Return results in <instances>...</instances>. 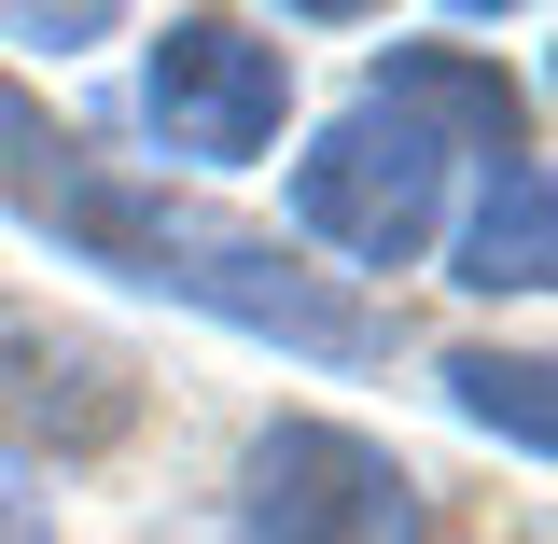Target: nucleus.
<instances>
[{
  "label": "nucleus",
  "instance_id": "nucleus-1",
  "mask_svg": "<svg viewBox=\"0 0 558 544\" xmlns=\"http://www.w3.org/2000/svg\"><path fill=\"white\" fill-rule=\"evenodd\" d=\"M0 209H28V223L70 238L84 266L154 279V293H182V307L238 322V336H279V349H307V363H377V349H391V322H377L363 293H336L322 266H293L266 223L98 168V154H84V140L14 84V70H0Z\"/></svg>",
  "mask_w": 558,
  "mask_h": 544
},
{
  "label": "nucleus",
  "instance_id": "nucleus-2",
  "mask_svg": "<svg viewBox=\"0 0 558 544\" xmlns=\"http://www.w3.org/2000/svg\"><path fill=\"white\" fill-rule=\"evenodd\" d=\"M238 531L252 544H433V488L349 419H266L238 461Z\"/></svg>",
  "mask_w": 558,
  "mask_h": 544
},
{
  "label": "nucleus",
  "instance_id": "nucleus-3",
  "mask_svg": "<svg viewBox=\"0 0 558 544\" xmlns=\"http://www.w3.org/2000/svg\"><path fill=\"white\" fill-rule=\"evenodd\" d=\"M293 223L349 252V266H418L433 238H447V154L405 126V112H377V98H349L336 126L293 154Z\"/></svg>",
  "mask_w": 558,
  "mask_h": 544
},
{
  "label": "nucleus",
  "instance_id": "nucleus-4",
  "mask_svg": "<svg viewBox=\"0 0 558 544\" xmlns=\"http://www.w3.org/2000/svg\"><path fill=\"white\" fill-rule=\"evenodd\" d=\"M140 112L196 168H252L279 140V112H293V43L252 28V14H168L154 57H140Z\"/></svg>",
  "mask_w": 558,
  "mask_h": 544
},
{
  "label": "nucleus",
  "instance_id": "nucleus-5",
  "mask_svg": "<svg viewBox=\"0 0 558 544\" xmlns=\"http://www.w3.org/2000/svg\"><path fill=\"white\" fill-rule=\"evenodd\" d=\"M140 433V349L70 307H0V447L28 461H112Z\"/></svg>",
  "mask_w": 558,
  "mask_h": 544
},
{
  "label": "nucleus",
  "instance_id": "nucleus-6",
  "mask_svg": "<svg viewBox=\"0 0 558 544\" xmlns=\"http://www.w3.org/2000/svg\"><path fill=\"white\" fill-rule=\"evenodd\" d=\"M363 98H377V112H405L433 154L531 168V98H517V70H502V57H475V43H391Z\"/></svg>",
  "mask_w": 558,
  "mask_h": 544
},
{
  "label": "nucleus",
  "instance_id": "nucleus-7",
  "mask_svg": "<svg viewBox=\"0 0 558 544\" xmlns=\"http://www.w3.org/2000/svg\"><path fill=\"white\" fill-rule=\"evenodd\" d=\"M461 279H475V293H545L558 279V182H545V154H531V168H488L475 223H461Z\"/></svg>",
  "mask_w": 558,
  "mask_h": 544
},
{
  "label": "nucleus",
  "instance_id": "nucleus-8",
  "mask_svg": "<svg viewBox=\"0 0 558 544\" xmlns=\"http://www.w3.org/2000/svg\"><path fill=\"white\" fill-rule=\"evenodd\" d=\"M447 391H461V419L517 433V461H545V447H558V406H545V363H531V349H461Z\"/></svg>",
  "mask_w": 558,
  "mask_h": 544
},
{
  "label": "nucleus",
  "instance_id": "nucleus-9",
  "mask_svg": "<svg viewBox=\"0 0 558 544\" xmlns=\"http://www.w3.org/2000/svg\"><path fill=\"white\" fill-rule=\"evenodd\" d=\"M98 28H112L98 0H84V14H14V43H57V57H70V43H98Z\"/></svg>",
  "mask_w": 558,
  "mask_h": 544
},
{
  "label": "nucleus",
  "instance_id": "nucleus-10",
  "mask_svg": "<svg viewBox=\"0 0 558 544\" xmlns=\"http://www.w3.org/2000/svg\"><path fill=\"white\" fill-rule=\"evenodd\" d=\"M0 544H57V517H43L28 488H0Z\"/></svg>",
  "mask_w": 558,
  "mask_h": 544
}]
</instances>
